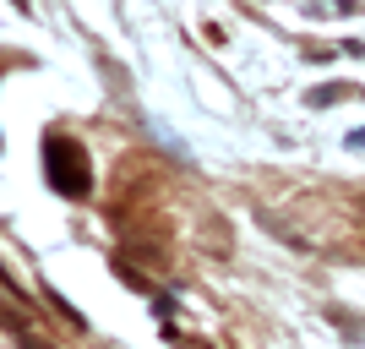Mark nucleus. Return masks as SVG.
Instances as JSON below:
<instances>
[{"label":"nucleus","instance_id":"obj_1","mask_svg":"<svg viewBox=\"0 0 365 349\" xmlns=\"http://www.w3.org/2000/svg\"><path fill=\"white\" fill-rule=\"evenodd\" d=\"M44 175L71 202H82L93 191V164H88V153H82L76 137H44Z\"/></svg>","mask_w":365,"mask_h":349},{"label":"nucleus","instance_id":"obj_2","mask_svg":"<svg viewBox=\"0 0 365 349\" xmlns=\"http://www.w3.org/2000/svg\"><path fill=\"white\" fill-rule=\"evenodd\" d=\"M44 300H49V305H55V311H61V317H66V322H71V328H88V322H82V311H76V305H71V300H66L61 289H44Z\"/></svg>","mask_w":365,"mask_h":349},{"label":"nucleus","instance_id":"obj_3","mask_svg":"<svg viewBox=\"0 0 365 349\" xmlns=\"http://www.w3.org/2000/svg\"><path fill=\"white\" fill-rule=\"evenodd\" d=\"M338 98H354L349 82H333V88H317V93H311V104H338Z\"/></svg>","mask_w":365,"mask_h":349},{"label":"nucleus","instance_id":"obj_4","mask_svg":"<svg viewBox=\"0 0 365 349\" xmlns=\"http://www.w3.org/2000/svg\"><path fill=\"white\" fill-rule=\"evenodd\" d=\"M11 6H16V11H28V0H11Z\"/></svg>","mask_w":365,"mask_h":349}]
</instances>
